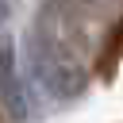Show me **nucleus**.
<instances>
[{
	"mask_svg": "<svg viewBox=\"0 0 123 123\" xmlns=\"http://www.w3.org/2000/svg\"><path fill=\"white\" fill-rule=\"evenodd\" d=\"M27 50L38 81L54 100H77L88 88V65H85V35L65 0H50L38 15V23L27 31Z\"/></svg>",
	"mask_w": 123,
	"mask_h": 123,
	"instance_id": "f257e3e1",
	"label": "nucleus"
},
{
	"mask_svg": "<svg viewBox=\"0 0 123 123\" xmlns=\"http://www.w3.org/2000/svg\"><path fill=\"white\" fill-rule=\"evenodd\" d=\"M0 108L12 115V123H27V115H31L27 85H23V73H19V54H15L12 38L0 42Z\"/></svg>",
	"mask_w": 123,
	"mask_h": 123,
	"instance_id": "f03ea898",
	"label": "nucleus"
},
{
	"mask_svg": "<svg viewBox=\"0 0 123 123\" xmlns=\"http://www.w3.org/2000/svg\"><path fill=\"white\" fill-rule=\"evenodd\" d=\"M108 54H111V58H123V19H119V27H115L111 38H108Z\"/></svg>",
	"mask_w": 123,
	"mask_h": 123,
	"instance_id": "7ed1b4c3",
	"label": "nucleus"
},
{
	"mask_svg": "<svg viewBox=\"0 0 123 123\" xmlns=\"http://www.w3.org/2000/svg\"><path fill=\"white\" fill-rule=\"evenodd\" d=\"M12 15H15V0H0V31L12 23Z\"/></svg>",
	"mask_w": 123,
	"mask_h": 123,
	"instance_id": "20e7f679",
	"label": "nucleus"
}]
</instances>
